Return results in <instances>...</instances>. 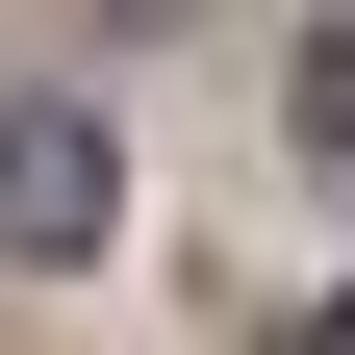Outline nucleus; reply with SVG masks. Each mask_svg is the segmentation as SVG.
Masks as SVG:
<instances>
[{
	"label": "nucleus",
	"mask_w": 355,
	"mask_h": 355,
	"mask_svg": "<svg viewBox=\"0 0 355 355\" xmlns=\"http://www.w3.org/2000/svg\"><path fill=\"white\" fill-rule=\"evenodd\" d=\"M102 203H127V153L76 102H0V254H102Z\"/></svg>",
	"instance_id": "f257e3e1"
},
{
	"label": "nucleus",
	"mask_w": 355,
	"mask_h": 355,
	"mask_svg": "<svg viewBox=\"0 0 355 355\" xmlns=\"http://www.w3.org/2000/svg\"><path fill=\"white\" fill-rule=\"evenodd\" d=\"M304 153L355 178V26H330V51H304Z\"/></svg>",
	"instance_id": "f03ea898"
}]
</instances>
